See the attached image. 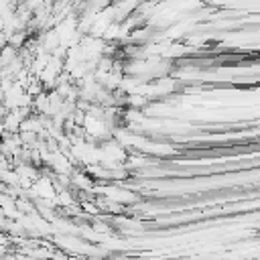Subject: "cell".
<instances>
[{
  "label": "cell",
  "instance_id": "1",
  "mask_svg": "<svg viewBox=\"0 0 260 260\" xmlns=\"http://www.w3.org/2000/svg\"><path fill=\"white\" fill-rule=\"evenodd\" d=\"M18 55H20V49H16L8 43L4 47H0V69H6L10 63H14L18 59Z\"/></svg>",
  "mask_w": 260,
  "mask_h": 260
}]
</instances>
